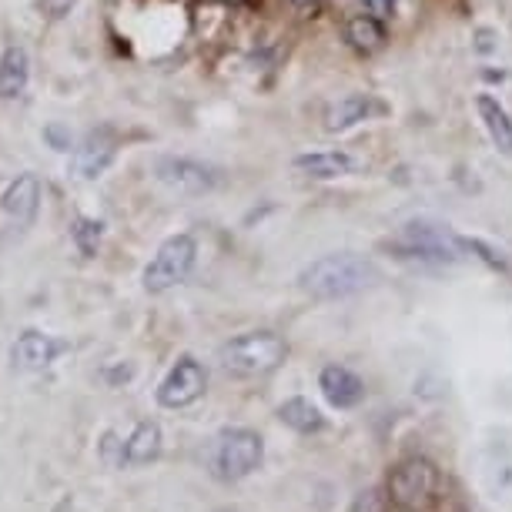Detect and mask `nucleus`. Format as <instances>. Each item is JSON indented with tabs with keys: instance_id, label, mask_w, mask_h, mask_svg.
Wrapping results in <instances>:
<instances>
[{
	"instance_id": "1",
	"label": "nucleus",
	"mask_w": 512,
	"mask_h": 512,
	"mask_svg": "<svg viewBox=\"0 0 512 512\" xmlns=\"http://www.w3.org/2000/svg\"><path fill=\"white\" fill-rule=\"evenodd\" d=\"M379 282V268L355 251H335V255L315 258L298 272V288L312 298H349Z\"/></svg>"
},
{
	"instance_id": "2",
	"label": "nucleus",
	"mask_w": 512,
	"mask_h": 512,
	"mask_svg": "<svg viewBox=\"0 0 512 512\" xmlns=\"http://www.w3.org/2000/svg\"><path fill=\"white\" fill-rule=\"evenodd\" d=\"M288 359V345L275 332H245L221 345V365L241 379H258V375L275 372Z\"/></svg>"
},
{
	"instance_id": "3",
	"label": "nucleus",
	"mask_w": 512,
	"mask_h": 512,
	"mask_svg": "<svg viewBox=\"0 0 512 512\" xmlns=\"http://www.w3.org/2000/svg\"><path fill=\"white\" fill-rule=\"evenodd\" d=\"M265 446L262 436L251 429H225L211 449V472L221 482H238L262 466Z\"/></svg>"
},
{
	"instance_id": "4",
	"label": "nucleus",
	"mask_w": 512,
	"mask_h": 512,
	"mask_svg": "<svg viewBox=\"0 0 512 512\" xmlns=\"http://www.w3.org/2000/svg\"><path fill=\"white\" fill-rule=\"evenodd\" d=\"M195 258H198V245L191 235L164 238L148 268H144V292L161 295L168 288L181 285L191 275V268H195Z\"/></svg>"
},
{
	"instance_id": "5",
	"label": "nucleus",
	"mask_w": 512,
	"mask_h": 512,
	"mask_svg": "<svg viewBox=\"0 0 512 512\" xmlns=\"http://www.w3.org/2000/svg\"><path fill=\"white\" fill-rule=\"evenodd\" d=\"M395 251H402V258H419V262H459L462 258L459 235H452L446 225H436V221L402 225Z\"/></svg>"
},
{
	"instance_id": "6",
	"label": "nucleus",
	"mask_w": 512,
	"mask_h": 512,
	"mask_svg": "<svg viewBox=\"0 0 512 512\" xmlns=\"http://www.w3.org/2000/svg\"><path fill=\"white\" fill-rule=\"evenodd\" d=\"M439 482V472L429 459H405L389 476V499L399 509H422L432 499Z\"/></svg>"
},
{
	"instance_id": "7",
	"label": "nucleus",
	"mask_w": 512,
	"mask_h": 512,
	"mask_svg": "<svg viewBox=\"0 0 512 512\" xmlns=\"http://www.w3.org/2000/svg\"><path fill=\"white\" fill-rule=\"evenodd\" d=\"M208 389V372L195 355H181L158 385V405L164 409H188Z\"/></svg>"
},
{
	"instance_id": "8",
	"label": "nucleus",
	"mask_w": 512,
	"mask_h": 512,
	"mask_svg": "<svg viewBox=\"0 0 512 512\" xmlns=\"http://www.w3.org/2000/svg\"><path fill=\"white\" fill-rule=\"evenodd\" d=\"M154 178L178 195H208L221 185V171L195 158H161L154 161Z\"/></svg>"
},
{
	"instance_id": "9",
	"label": "nucleus",
	"mask_w": 512,
	"mask_h": 512,
	"mask_svg": "<svg viewBox=\"0 0 512 512\" xmlns=\"http://www.w3.org/2000/svg\"><path fill=\"white\" fill-rule=\"evenodd\" d=\"M389 108L375 98V94H345V98L332 101L322 114V128L328 134H342V131H352L359 128V124L379 118Z\"/></svg>"
},
{
	"instance_id": "10",
	"label": "nucleus",
	"mask_w": 512,
	"mask_h": 512,
	"mask_svg": "<svg viewBox=\"0 0 512 512\" xmlns=\"http://www.w3.org/2000/svg\"><path fill=\"white\" fill-rule=\"evenodd\" d=\"M318 389L335 409H355L365 399V382L345 365H325L318 375Z\"/></svg>"
},
{
	"instance_id": "11",
	"label": "nucleus",
	"mask_w": 512,
	"mask_h": 512,
	"mask_svg": "<svg viewBox=\"0 0 512 512\" xmlns=\"http://www.w3.org/2000/svg\"><path fill=\"white\" fill-rule=\"evenodd\" d=\"M37 205H41V181L37 175H17L7 191L0 195V208H4L7 218H14L17 225H27L37 215Z\"/></svg>"
},
{
	"instance_id": "12",
	"label": "nucleus",
	"mask_w": 512,
	"mask_h": 512,
	"mask_svg": "<svg viewBox=\"0 0 512 512\" xmlns=\"http://www.w3.org/2000/svg\"><path fill=\"white\" fill-rule=\"evenodd\" d=\"M114 154H118V141H114L111 131H91L84 144L77 148V175L81 178H101L104 171L111 168Z\"/></svg>"
},
{
	"instance_id": "13",
	"label": "nucleus",
	"mask_w": 512,
	"mask_h": 512,
	"mask_svg": "<svg viewBox=\"0 0 512 512\" xmlns=\"http://www.w3.org/2000/svg\"><path fill=\"white\" fill-rule=\"evenodd\" d=\"M476 111H479L482 128H486V134H489V141L496 144V151L512 158V114H509L506 104H502L496 94L486 91L476 98Z\"/></svg>"
},
{
	"instance_id": "14",
	"label": "nucleus",
	"mask_w": 512,
	"mask_h": 512,
	"mask_svg": "<svg viewBox=\"0 0 512 512\" xmlns=\"http://www.w3.org/2000/svg\"><path fill=\"white\" fill-rule=\"evenodd\" d=\"M295 168L302 171L305 178L335 181V178L352 175V171L359 168V161H355L349 151H308V154H298Z\"/></svg>"
},
{
	"instance_id": "15",
	"label": "nucleus",
	"mask_w": 512,
	"mask_h": 512,
	"mask_svg": "<svg viewBox=\"0 0 512 512\" xmlns=\"http://www.w3.org/2000/svg\"><path fill=\"white\" fill-rule=\"evenodd\" d=\"M64 352V342H57V338L44 335V332H24L21 338L14 342L11 349V359L21 365V369H47L57 355Z\"/></svg>"
},
{
	"instance_id": "16",
	"label": "nucleus",
	"mask_w": 512,
	"mask_h": 512,
	"mask_svg": "<svg viewBox=\"0 0 512 512\" xmlns=\"http://www.w3.org/2000/svg\"><path fill=\"white\" fill-rule=\"evenodd\" d=\"M345 44L352 47L355 54H379L385 44H389V31H385V21L372 14H352L345 21Z\"/></svg>"
},
{
	"instance_id": "17",
	"label": "nucleus",
	"mask_w": 512,
	"mask_h": 512,
	"mask_svg": "<svg viewBox=\"0 0 512 512\" xmlns=\"http://www.w3.org/2000/svg\"><path fill=\"white\" fill-rule=\"evenodd\" d=\"M27 81H31V57H27V51L21 44L4 47V54H0V98H21L27 91Z\"/></svg>"
},
{
	"instance_id": "18",
	"label": "nucleus",
	"mask_w": 512,
	"mask_h": 512,
	"mask_svg": "<svg viewBox=\"0 0 512 512\" xmlns=\"http://www.w3.org/2000/svg\"><path fill=\"white\" fill-rule=\"evenodd\" d=\"M161 452V425L158 422H138L134 432L121 442V462L128 466H144V462L158 459Z\"/></svg>"
},
{
	"instance_id": "19",
	"label": "nucleus",
	"mask_w": 512,
	"mask_h": 512,
	"mask_svg": "<svg viewBox=\"0 0 512 512\" xmlns=\"http://www.w3.org/2000/svg\"><path fill=\"white\" fill-rule=\"evenodd\" d=\"M278 415H282L285 425H292L295 432H302V436H312V432H322L325 429L322 409H318L312 399H302V395H295V399L282 402Z\"/></svg>"
},
{
	"instance_id": "20",
	"label": "nucleus",
	"mask_w": 512,
	"mask_h": 512,
	"mask_svg": "<svg viewBox=\"0 0 512 512\" xmlns=\"http://www.w3.org/2000/svg\"><path fill=\"white\" fill-rule=\"evenodd\" d=\"M459 251H462V255L479 258V262H482V265H489L492 272H502V275L509 272L506 255H502L499 248H492L489 241H482V238H466V235H459Z\"/></svg>"
},
{
	"instance_id": "21",
	"label": "nucleus",
	"mask_w": 512,
	"mask_h": 512,
	"mask_svg": "<svg viewBox=\"0 0 512 512\" xmlns=\"http://www.w3.org/2000/svg\"><path fill=\"white\" fill-rule=\"evenodd\" d=\"M101 235H104V225L98 218H77L74 228H71V238L77 251H81L84 258H94L98 255V245H101Z\"/></svg>"
},
{
	"instance_id": "22",
	"label": "nucleus",
	"mask_w": 512,
	"mask_h": 512,
	"mask_svg": "<svg viewBox=\"0 0 512 512\" xmlns=\"http://www.w3.org/2000/svg\"><path fill=\"white\" fill-rule=\"evenodd\" d=\"M389 506H392L389 492L369 489V492H362V496H359V499H355V506H352V512H389Z\"/></svg>"
},
{
	"instance_id": "23",
	"label": "nucleus",
	"mask_w": 512,
	"mask_h": 512,
	"mask_svg": "<svg viewBox=\"0 0 512 512\" xmlns=\"http://www.w3.org/2000/svg\"><path fill=\"white\" fill-rule=\"evenodd\" d=\"M44 141L51 144L54 151H71L74 148L71 131H64L61 124H47V128H44Z\"/></svg>"
},
{
	"instance_id": "24",
	"label": "nucleus",
	"mask_w": 512,
	"mask_h": 512,
	"mask_svg": "<svg viewBox=\"0 0 512 512\" xmlns=\"http://www.w3.org/2000/svg\"><path fill=\"white\" fill-rule=\"evenodd\" d=\"M41 4V14L47 17V21H61V17L71 14V7L77 4V0H37Z\"/></svg>"
},
{
	"instance_id": "25",
	"label": "nucleus",
	"mask_w": 512,
	"mask_h": 512,
	"mask_svg": "<svg viewBox=\"0 0 512 512\" xmlns=\"http://www.w3.org/2000/svg\"><path fill=\"white\" fill-rule=\"evenodd\" d=\"M362 7L372 17H379V21H389V17L395 14V0H362Z\"/></svg>"
},
{
	"instance_id": "26",
	"label": "nucleus",
	"mask_w": 512,
	"mask_h": 512,
	"mask_svg": "<svg viewBox=\"0 0 512 512\" xmlns=\"http://www.w3.org/2000/svg\"><path fill=\"white\" fill-rule=\"evenodd\" d=\"M476 37H479V41H476V51H479V54H492V51H496V41H492V31H489V27H482V31H479Z\"/></svg>"
},
{
	"instance_id": "27",
	"label": "nucleus",
	"mask_w": 512,
	"mask_h": 512,
	"mask_svg": "<svg viewBox=\"0 0 512 512\" xmlns=\"http://www.w3.org/2000/svg\"><path fill=\"white\" fill-rule=\"evenodd\" d=\"M288 4H292L295 11H312V7L318 4V0H288Z\"/></svg>"
},
{
	"instance_id": "28",
	"label": "nucleus",
	"mask_w": 512,
	"mask_h": 512,
	"mask_svg": "<svg viewBox=\"0 0 512 512\" xmlns=\"http://www.w3.org/2000/svg\"><path fill=\"white\" fill-rule=\"evenodd\" d=\"M225 4H235L238 7V4H245V0H225Z\"/></svg>"
},
{
	"instance_id": "29",
	"label": "nucleus",
	"mask_w": 512,
	"mask_h": 512,
	"mask_svg": "<svg viewBox=\"0 0 512 512\" xmlns=\"http://www.w3.org/2000/svg\"><path fill=\"white\" fill-rule=\"evenodd\" d=\"M221 512H231V509H221Z\"/></svg>"
}]
</instances>
